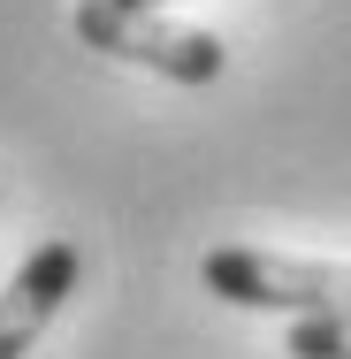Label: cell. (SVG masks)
<instances>
[{
	"label": "cell",
	"instance_id": "obj_1",
	"mask_svg": "<svg viewBox=\"0 0 351 359\" xmlns=\"http://www.w3.org/2000/svg\"><path fill=\"white\" fill-rule=\"evenodd\" d=\"M214 298L252 306V313H351V260H290V252H260V245H214L199 260Z\"/></svg>",
	"mask_w": 351,
	"mask_h": 359
},
{
	"label": "cell",
	"instance_id": "obj_2",
	"mask_svg": "<svg viewBox=\"0 0 351 359\" xmlns=\"http://www.w3.org/2000/svg\"><path fill=\"white\" fill-rule=\"evenodd\" d=\"M76 39L115 54V62H138L153 76H176V84H214L229 62L214 31L168 23L160 8H138V0H76Z\"/></svg>",
	"mask_w": 351,
	"mask_h": 359
},
{
	"label": "cell",
	"instance_id": "obj_3",
	"mask_svg": "<svg viewBox=\"0 0 351 359\" xmlns=\"http://www.w3.org/2000/svg\"><path fill=\"white\" fill-rule=\"evenodd\" d=\"M76 290V245L69 237H46V245H31V260L0 283V359H23L39 337H46V321L62 313V298Z\"/></svg>",
	"mask_w": 351,
	"mask_h": 359
},
{
	"label": "cell",
	"instance_id": "obj_4",
	"mask_svg": "<svg viewBox=\"0 0 351 359\" xmlns=\"http://www.w3.org/2000/svg\"><path fill=\"white\" fill-rule=\"evenodd\" d=\"M290 359H351V313L290 321Z\"/></svg>",
	"mask_w": 351,
	"mask_h": 359
},
{
	"label": "cell",
	"instance_id": "obj_5",
	"mask_svg": "<svg viewBox=\"0 0 351 359\" xmlns=\"http://www.w3.org/2000/svg\"><path fill=\"white\" fill-rule=\"evenodd\" d=\"M138 8H168V0H138Z\"/></svg>",
	"mask_w": 351,
	"mask_h": 359
}]
</instances>
